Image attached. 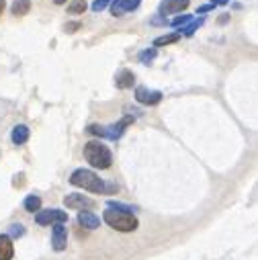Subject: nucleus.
<instances>
[{
    "instance_id": "nucleus-1",
    "label": "nucleus",
    "mask_w": 258,
    "mask_h": 260,
    "mask_svg": "<svg viewBox=\"0 0 258 260\" xmlns=\"http://www.w3.org/2000/svg\"><path fill=\"white\" fill-rule=\"evenodd\" d=\"M70 185L80 187L84 190H90V193H99V195H115L117 190H119L117 185L107 183V180H103L92 170H84V168H78V170L72 172V176H70Z\"/></svg>"
},
{
    "instance_id": "nucleus-2",
    "label": "nucleus",
    "mask_w": 258,
    "mask_h": 260,
    "mask_svg": "<svg viewBox=\"0 0 258 260\" xmlns=\"http://www.w3.org/2000/svg\"><path fill=\"white\" fill-rule=\"evenodd\" d=\"M103 219L107 221L109 228L117 230V232H123V234H129V232H135L137 230V217L133 215V213L129 211H121V209H109L103 213Z\"/></svg>"
},
{
    "instance_id": "nucleus-3",
    "label": "nucleus",
    "mask_w": 258,
    "mask_h": 260,
    "mask_svg": "<svg viewBox=\"0 0 258 260\" xmlns=\"http://www.w3.org/2000/svg\"><path fill=\"white\" fill-rule=\"evenodd\" d=\"M84 158L90 166L99 168V170H107V168H111V164H113L111 150L101 142H88L84 145Z\"/></svg>"
},
{
    "instance_id": "nucleus-4",
    "label": "nucleus",
    "mask_w": 258,
    "mask_h": 260,
    "mask_svg": "<svg viewBox=\"0 0 258 260\" xmlns=\"http://www.w3.org/2000/svg\"><path fill=\"white\" fill-rule=\"evenodd\" d=\"M35 221L39 225H57V223H66L68 215L60 209H43L35 215Z\"/></svg>"
},
{
    "instance_id": "nucleus-5",
    "label": "nucleus",
    "mask_w": 258,
    "mask_h": 260,
    "mask_svg": "<svg viewBox=\"0 0 258 260\" xmlns=\"http://www.w3.org/2000/svg\"><path fill=\"white\" fill-rule=\"evenodd\" d=\"M64 205L70 207V209H78V211H90L92 207H95V201L84 197V195H80V193H72V195H68L64 199Z\"/></svg>"
},
{
    "instance_id": "nucleus-6",
    "label": "nucleus",
    "mask_w": 258,
    "mask_h": 260,
    "mask_svg": "<svg viewBox=\"0 0 258 260\" xmlns=\"http://www.w3.org/2000/svg\"><path fill=\"white\" fill-rule=\"evenodd\" d=\"M135 100H137V103H142V105L154 107L162 100V93H158V90H150L146 86H139L135 90Z\"/></svg>"
},
{
    "instance_id": "nucleus-7",
    "label": "nucleus",
    "mask_w": 258,
    "mask_h": 260,
    "mask_svg": "<svg viewBox=\"0 0 258 260\" xmlns=\"http://www.w3.org/2000/svg\"><path fill=\"white\" fill-rule=\"evenodd\" d=\"M52 246L55 252H64L66 246H68V230L64 223H57L53 225V232H52Z\"/></svg>"
},
{
    "instance_id": "nucleus-8",
    "label": "nucleus",
    "mask_w": 258,
    "mask_h": 260,
    "mask_svg": "<svg viewBox=\"0 0 258 260\" xmlns=\"http://www.w3.org/2000/svg\"><path fill=\"white\" fill-rule=\"evenodd\" d=\"M139 2H142V0H113L109 10L113 17H123L129 10H135L139 6Z\"/></svg>"
},
{
    "instance_id": "nucleus-9",
    "label": "nucleus",
    "mask_w": 258,
    "mask_h": 260,
    "mask_svg": "<svg viewBox=\"0 0 258 260\" xmlns=\"http://www.w3.org/2000/svg\"><path fill=\"white\" fill-rule=\"evenodd\" d=\"M189 8V0H162L160 4V15H174L181 10Z\"/></svg>"
},
{
    "instance_id": "nucleus-10",
    "label": "nucleus",
    "mask_w": 258,
    "mask_h": 260,
    "mask_svg": "<svg viewBox=\"0 0 258 260\" xmlns=\"http://www.w3.org/2000/svg\"><path fill=\"white\" fill-rule=\"evenodd\" d=\"M131 121H133L131 117H125V119H121L119 123H115V125H111V127H103V138L119 140L121 135H123V131H125V127H127Z\"/></svg>"
},
{
    "instance_id": "nucleus-11",
    "label": "nucleus",
    "mask_w": 258,
    "mask_h": 260,
    "mask_svg": "<svg viewBox=\"0 0 258 260\" xmlns=\"http://www.w3.org/2000/svg\"><path fill=\"white\" fill-rule=\"evenodd\" d=\"M78 223L82 225V228H86V230H97L101 225V219L92 211H80L78 213Z\"/></svg>"
},
{
    "instance_id": "nucleus-12",
    "label": "nucleus",
    "mask_w": 258,
    "mask_h": 260,
    "mask_svg": "<svg viewBox=\"0 0 258 260\" xmlns=\"http://www.w3.org/2000/svg\"><path fill=\"white\" fill-rule=\"evenodd\" d=\"M13 256H15V248L10 236L0 234V260H13Z\"/></svg>"
},
{
    "instance_id": "nucleus-13",
    "label": "nucleus",
    "mask_w": 258,
    "mask_h": 260,
    "mask_svg": "<svg viewBox=\"0 0 258 260\" xmlns=\"http://www.w3.org/2000/svg\"><path fill=\"white\" fill-rule=\"evenodd\" d=\"M115 84H117V88H129V86H133L135 84V76H133V72H129V70H121L119 74L115 76Z\"/></svg>"
},
{
    "instance_id": "nucleus-14",
    "label": "nucleus",
    "mask_w": 258,
    "mask_h": 260,
    "mask_svg": "<svg viewBox=\"0 0 258 260\" xmlns=\"http://www.w3.org/2000/svg\"><path fill=\"white\" fill-rule=\"evenodd\" d=\"M10 140H13L15 145L27 143V140H29V127L27 125H15L13 133H10Z\"/></svg>"
},
{
    "instance_id": "nucleus-15",
    "label": "nucleus",
    "mask_w": 258,
    "mask_h": 260,
    "mask_svg": "<svg viewBox=\"0 0 258 260\" xmlns=\"http://www.w3.org/2000/svg\"><path fill=\"white\" fill-rule=\"evenodd\" d=\"M181 41V33H166L158 39H154V47H164V45H172Z\"/></svg>"
},
{
    "instance_id": "nucleus-16",
    "label": "nucleus",
    "mask_w": 258,
    "mask_h": 260,
    "mask_svg": "<svg viewBox=\"0 0 258 260\" xmlns=\"http://www.w3.org/2000/svg\"><path fill=\"white\" fill-rule=\"evenodd\" d=\"M13 15L15 17H25L29 10H31V0H15L13 2Z\"/></svg>"
},
{
    "instance_id": "nucleus-17",
    "label": "nucleus",
    "mask_w": 258,
    "mask_h": 260,
    "mask_svg": "<svg viewBox=\"0 0 258 260\" xmlns=\"http://www.w3.org/2000/svg\"><path fill=\"white\" fill-rule=\"evenodd\" d=\"M23 205H25V209H27L29 213H39V211H41V199H39L37 195H29Z\"/></svg>"
},
{
    "instance_id": "nucleus-18",
    "label": "nucleus",
    "mask_w": 258,
    "mask_h": 260,
    "mask_svg": "<svg viewBox=\"0 0 258 260\" xmlns=\"http://www.w3.org/2000/svg\"><path fill=\"white\" fill-rule=\"evenodd\" d=\"M86 6H88L86 0H74V2L68 6V13H70V15H82V13L86 10Z\"/></svg>"
},
{
    "instance_id": "nucleus-19",
    "label": "nucleus",
    "mask_w": 258,
    "mask_h": 260,
    "mask_svg": "<svg viewBox=\"0 0 258 260\" xmlns=\"http://www.w3.org/2000/svg\"><path fill=\"white\" fill-rule=\"evenodd\" d=\"M193 21V15H182V17H177L172 21V27H184V25H189V23Z\"/></svg>"
},
{
    "instance_id": "nucleus-20",
    "label": "nucleus",
    "mask_w": 258,
    "mask_h": 260,
    "mask_svg": "<svg viewBox=\"0 0 258 260\" xmlns=\"http://www.w3.org/2000/svg\"><path fill=\"white\" fill-rule=\"evenodd\" d=\"M203 23H205L203 19H197V21H191V23H189V29H184V35H186V37H189V35H193V33H195V31L199 29V27H201V25H203Z\"/></svg>"
},
{
    "instance_id": "nucleus-21",
    "label": "nucleus",
    "mask_w": 258,
    "mask_h": 260,
    "mask_svg": "<svg viewBox=\"0 0 258 260\" xmlns=\"http://www.w3.org/2000/svg\"><path fill=\"white\" fill-rule=\"evenodd\" d=\"M152 58H156V49H148V51H142V53H139V62L150 64Z\"/></svg>"
},
{
    "instance_id": "nucleus-22",
    "label": "nucleus",
    "mask_w": 258,
    "mask_h": 260,
    "mask_svg": "<svg viewBox=\"0 0 258 260\" xmlns=\"http://www.w3.org/2000/svg\"><path fill=\"white\" fill-rule=\"evenodd\" d=\"M113 0H95V2H92V10H95V13H99V10H103L107 4H111Z\"/></svg>"
},
{
    "instance_id": "nucleus-23",
    "label": "nucleus",
    "mask_w": 258,
    "mask_h": 260,
    "mask_svg": "<svg viewBox=\"0 0 258 260\" xmlns=\"http://www.w3.org/2000/svg\"><path fill=\"white\" fill-rule=\"evenodd\" d=\"M82 25H80V23H76V21H72V23H66V25H64V31L66 33H76L78 29H80Z\"/></svg>"
},
{
    "instance_id": "nucleus-24",
    "label": "nucleus",
    "mask_w": 258,
    "mask_h": 260,
    "mask_svg": "<svg viewBox=\"0 0 258 260\" xmlns=\"http://www.w3.org/2000/svg\"><path fill=\"white\" fill-rule=\"evenodd\" d=\"M10 234H13L15 238H21V236L25 234V228H23V225H13V228H10Z\"/></svg>"
},
{
    "instance_id": "nucleus-25",
    "label": "nucleus",
    "mask_w": 258,
    "mask_h": 260,
    "mask_svg": "<svg viewBox=\"0 0 258 260\" xmlns=\"http://www.w3.org/2000/svg\"><path fill=\"white\" fill-rule=\"evenodd\" d=\"M209 10H213V4H203V6H199L197 13H199V15H205V13H209Z\"/></svg>"
},
{
    "instance_id": "nucleus-26",
    "label": "nucleus",
    "mask_w": 258,
    "mask_h": 260,
    "mask_svg": "<svg viewBox=\"0 0 258 260\" xmlns=\"http://www.w3.org/2000/svg\"><path fill=\"white\" fill-rule=\"evenodd\" d=\"M4 8H6V2H4V0H0V17H2V13H4Z\"/></svg>"
},
{
    "instance_id": "nucleus-27",
    "label": "nucleus",
    "mask_w": 258,
    "mask_h": 260,
    "mask_svg": "<svg viewBox=\"0 0 258 260\" xmlns=\"http://www.w3.org/2000/svg\"><path fill=\"white\" fill-rule=\"evenodd\" d=\"M226 21H230V15H221V17L217 19V23H226Z\"/></svg>"
},
{
    "instance_id": "nucleus-28",
    "label": "nucleus",
    "mask_w": 258,
    "mask_h": 260,
    "mask_svg": "<svg viewBox=\"0 0 258 260\" xmlns=\"http://www.w3.org/2000/svg\"><path fill=\"white\" fill-rule=\"evenodd\" d=\"M53 2H55V4H64V2H66V0H53Z\"/></svg>"
}]
</instances>
